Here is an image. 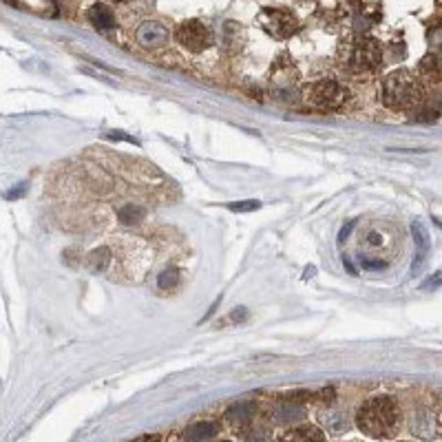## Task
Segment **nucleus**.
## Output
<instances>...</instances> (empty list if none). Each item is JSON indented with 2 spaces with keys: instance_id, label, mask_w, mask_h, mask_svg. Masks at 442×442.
Returning a JSON list of instances; mask_svg holds the SVG:
<instances>
[{
  "instance_id": "1",
  "label": "nucleus",
  "mask_w": 442,
  "mask_h": 442,
  "mask_svg": "<svg viewBox=\"0 0 442 442\" xmlns=\"http://www.w3.org/2000/svg\"><path fill=\"white\" fill-rule=\"evenodd\" d=\"M356 422L360 432L371 438H392L398 432L400 425V409L387 396L369 398L367 403L358 409Z\"/></svg>"
},
{
  "instance_id": "2",
  "label": "nucleus",
  "mask_w": 442,
  "mask_h": 442,
  "mask_svg": "<svg viewBox=\"0 0 442 442\" xmlns=\"http://www.w3.org/2000/svg\"><path fill=\"white\" fill-rule=\"evenodd\" d=\"M425 89L418 75H413L407 69L394 71L385 78L383 84V100L394 111H411L422 102Z\"/></svg>"
},
{
  "instance_id": "3",
  "label": "nucleus",
  "mask_w": 442,
  "mask_h": 442,
  "mask_svg": "<svg viewBox=\"0 0 442 442\" xmlns=\"http://www.w3.org/2000/svg\"><path fill=\"white\" fill-rule=\"evenodd\" d=\"M383 62L381 45L374 38H356L343 45L341 64L352 73H369L376 71Z\"/></svg>"
},
{
  "instance_id": "4",
  "label": "nucleus",
  "mask_w": 442,
  "mask_h": 442,
  "mask_svg": "<svg viewBox=\"0 0 442 442\" xmlns=\"http://www.w3.org/2000/svg\"><path fill=\"white\" fill-rule=\"evenodd\" d=\"M305 100L318 106V109H341V106L350 100V91L345 84L337 80H318L303 91Z\"/></svg>"
},
{
  "instance_id": "5",
  "label": "nucleus",
  "mask_w": 442,
  "mask_h": 442,
  "mask_svg": "<svg viewBox=\"0 0 442 442\" xmlns=\"http://www.w3.org/2000/svg\"><path fill=\"white\" fill-rule=\"evenodd\" d=\"M259 22L263 24V29L267 34L274 38H281V40L290 38L299 29V20L286 9H265V11H261Z\"/></svg>"
},
{
  "instance_id": "6",
  "label": "nucleus",
  "mask_w": 442,
  "mask_h": 442,
  "mask_svg": "<svg viewBox=\"0 0 442 442\" xmlns=\"http://www.w3.org/2000/svg\"><path fill=\"white\" fill-rule=\"evenodd\" d=\"M177 40H179L182 47L199 53V51H204L212 45V31L199 20H186V22L179 24Z\"/></svg>"
},
{
  "instance_id": "7",
  "label": "nucleus",
  "mask_w": 442,
  "mask_h": 442,
  "mask_svg": "<svg viewBox=\"0 0 442 442\" xmlns=\"http://www.w3.org/2000/svg\"><path fill=\"white\" fill-rule=\"evenodd\" d=\"M138 40L144 47H159L168 40V31L157 22H144L142 29L138 31Z\"/></svg>"
},
{
  "instance_id": "8",
  "label": "nucleus",
  "mask_w": 442,
  "mask_h": 442,
  "mask_svg": "<svg viewBox=\"0 0 442 442\" xmlns=\"http://www.w3.org/2000/svg\"><path fill=\"white\" fill-rule=\"evenodd\" d=\"M411 233H413V239H416V248H418V261H413V272H416L418 267L422 265V261H425V254L429 252V235H427L425 226L420 221H413Z\"/></svg>"
},
{
  "instance_id": "9",
  "label": "nucleus",
  "mask_w": 442,
  "mask_h": 442,
  "mask_svg": "<svg viewBox=\"0 0 442 442\" xmlns=\"http://www.w3.org/2000/svg\"><path fill=\"white\" fill-rule=\"evenodd\" d=\"M89 18L102 31H109V29H113V27H115V18H113L111 9L104 7V5H93L91 11H89Z\"/></svg>"
},
{
  "instance_id": "10",
  "label": "nucleus",
  "mask_w": 442,
  "mask_h": 442,
  "mask_svg": "<svg viewBox=\"0 0 442 442\" xmlns=\"http://www.w3.org/2000/svg\"><path fill=\"white\" fill-rule=\"evenodd\" d=\"M281 442H323V434L316 427H299V429L288 432Z\"/></svg>"
},
{
  "instance_id": "11",
  "label": "nucleus",
  "mask_w": 442,
  "mask_h": 442,
  "mask_svg": "<svg viewBox=\"0 0 442 442\" xmlns=\"http://www.w3.org/2000/svg\"><path fill=\"white\" fill-rule=\"evenodd\" d=\"M215 434H217L215 422H202V425L191 427V429L186 432V438H189L191 442H204V440H210Z\"/></svg>"
},
{
  "instance_id": "12",
  "label": "nucleus",
  "mask_w": 442,
  "mask_h": 442,
  "mask_svg": "<svg viewBox=\"0 0 442 442\" xmlns=\"http://www.w3.org/2000/svg\"><path fill=\"white\" fill-rule=\"evenodd\" d=\"M117 217H119V221L126 223V226H131V223H140V221H144V217H146V210H144L142 206L128 204V206H124V208H119Z\"/></svg>"
},
{
  "instance_id": "13",
  "label": "nucleus",
  "mask_w": 442,
  "mask_h": 442,
  "mask_svg": "<svg viewBox=\"0 0 442 442\" xmlns=\"http://www.w3.org/2000/svg\"><path fill=\"white\" fill-rule=\"evenodd\" d=\"M109 248H100V250H96V252H91V267H93V270H104V267H106V263H109L111 261V257H109Z\"/></svg>"
},
{
  "instance_id": "14",
  "label": "nucleus",
  "mask_w": 442,
  "mask_h": 442,
  "mask_svg": "<svg viewBox=\"0 0 442 442\" xmlns=\"http://www.w3.org/2000/svg\"><path fill=\"white\" fill-rule=\"evenodd\" d=\"M420 71L425 75H429L434 80L440 78V64H438V56H427L422 62H420Z\"/></svg>"
},
{
  "instance_id": "15",
  "label": "nucleus",
  "mask_w": 442,
  "mask_h": 442,
  "mask_svg": "<svg viewBox=\"0 0 442 442\" xmlns=\"http://www.w3.org/2000/svg\"><path fill=\"white\" fill-rule=\"evenodd\" d=\"M177 283H179V272L177 270H164L157 279V286L162 290H170V288H175Z\"/></svg>"
},
{
  "instance_id": "16",
  "label": "nucleus",
  "mask_w": 442,
  "mask_h": 442,
  "mask_svg": "<svg viewBox=\"0 0 442 442\" xmlns=\"http://www.w3.org/2000/svg\"><path fill=\"white\" fill-rule=\"evenodd\" d=\"M228 208H230L233 212H252V210H259L261 208V202H257V199H248V202L228 204Z\"/></svg>"
},
{
  "instance_id": "17",
  "label": "nucleus",
  "mask_w": 442,
  "mask_h": 442,
  "mask_svg": "<svg viewBox=\"0 0 442 442\" xmlns=\"http://www.w3.org/2000/svg\"><path fill=\"white\" fill-rule=\"evenodd\" d=\"M360 263H363L365 270H385L387 263L385 261H369V259H360Z\"/></svg>"
},
{
  "instance_id": "18",
  "label": "nucleus",
  "mask_w": 442,
  "mask_h": 442,
  "mask_svg": "<svg viewBox=\"0 0 442 442\" xmlns=\"http://www.w3.org/2000/svg\"><path fill=\"white\" fill-rule=\"evenodd\" d=\"M109 138H111V140H124V142H131V144H138V140H135V138L124 135L122 131H111V133H109Z\"/></svg>"
},
{
  "instance_id": "19",
  "label": "nucleus",
  "mask_w": 442,
  "mask_h": 442,
  "mask_svg": "<svg viewBox=\"0 0 442 442\" xmlns=\"http://www.w3.org/2000/svg\"><path fill=\"white\" fill-rule=\"evenodd\" d=\"M352 228H354V221H350V223H347V226L343 228V230H341V235H339V237H341V241H345V237L352 233Z\"/></svg>"
},
{
  "instance_id": "20",
  "label": "nucleus",
  "mask_w": 442,
  "mask_h": 442,
  "mask_svg": "<svg viewBox=\"0 0 442 442\" xmlns=\"http://www.w3.org/2000/svg\"><path fill=\"white\" fill-rule=\"evenodd\" d=\"M381 241H383V237H381L378 233H371V235H369V244H371V246H378Z\"/></svg>"
},
{
  "instance_id": "21",
  "label": "nucleus",
  "mask_w": 442,
  "mask_h": 442,
  "mask_svg": "<svg viewBox=\"0 0 442 442\" xmlns=\"http://www.w3.org/2000/svg\"><path fill=\"white\" fill-rule=\"evenodd\" d=\"M246 316V312H235L233 314V321H239V318H244Z\"/></svg>"
},
{
  "instance_id": "22",
  "label": "nucleus",
  "mask_w": 442,
  "mask_h": 442,
  "mask_svg": "<svg viewBox=\"0 0 442 442\" xmlns=\"http://www.w3.org/2000/svg\"><path fill=\"white\" fill-rule=\"evenodd\" d=\"M3 3H7V5H13V7H18V0H3Z\"/></svg>"
},
{
  "instance_id": "23",
  "label": "nucleus",
  "mask_w": 442,
  "mask_h": 442,
  "mask_svg": "<svg viewBox=\"0 0 442 442\" xmlns=\"http://www.w3.org/2000/svg\"><path fill=\"white\" fill-rule=\"evenodd\" d=\"M113 3H126V0H113Z\"/></svg>"
}]
</instances>
